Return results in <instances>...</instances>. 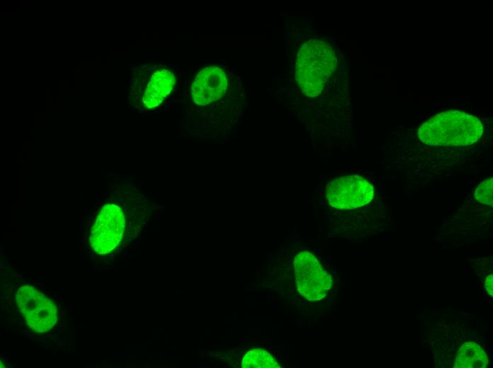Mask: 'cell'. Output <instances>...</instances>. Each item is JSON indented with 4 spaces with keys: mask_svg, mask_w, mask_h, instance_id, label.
Here are the masks:
<instances>
[{
    "mask_svg": "<svg viewBox=\"0 0 493 368\" xmlns=\"http://www.w3.org/2000/svg\"><path fill=\"white\" fill-rule=\"evenodd\" d=\"M298 292L310 301L324 298L332 288V276L319 260L309 251L299 252L293 261Z\"/></svg>",
    "mask_w": 493,
    "mask_h": 368,
    "instance_id": "277c9868",
    "label": "cell"
},
{
    "mask_svg": "<svg viewBox=\"0 0 493 368\" xmlns=\"http://www.w3.org/2000/svg\"><path fill=\"white\" fill-rule=\"evenodd\" d=\"M175 81L173 74L166 69L154 71L142 93V105L147 109L159 106L171 93Z\"/></svg>",
    "mask_w": 493,
    "mask_h": 368,
    "instance_id": "ba28073f",
    "label": "cell"
},
{
    "mask_svg": "<svg viewBox=\"0 0 493 368\" xmlns=\"http://www.w3.org/2000/svg\"><path fill=\"white\" fill-rule=\"evenodd\" d=\"M325 195L332 207L353 209L372 200L373 187L363 177L346 176L329 181L325 187Z\"/></svg>",
    "mask_w": 493,
    "mask_h": 368,
    "instance_id": "8992f818",
    "label": "cell"
},
{
    "mask_svg": "<svg viewBox=\"0 0 493 368\" xmlns=\"http://www.w3.org/2000/svg\"><path fill=\"white\" fill-rule=\"evenodd\" d=\"M101 207L89 234V245L98 255L112 252L121 242L125 229V215L116 202L114 192Z\"/></svg>",
    "mask_w": 493,
    "mask_h": 368,
    "instance_id": "3957f363",
    "label": "cell"
},
{
    "mask_svg": "<svg viewBox=\"0 0 493 368\" xmlns=\"http://www.w3.org/2000/svg\"><path fill=\"white\" fill-rule=\"evenodd\" d=\"M16 302L28 326L37 333L51 330L57 321V309L52 300L30 285L16 292Z\"/></svg>",
    "mask_w": 493,
    "mask_h": 368,
    "instance_id": "5b68a950",
    "label": "cell"
},
{
    "mask_svg": "<svg viewBox=\"0 0 493 368\" xmlns=\"http://www.w3.org/2000/svg\"><path fill=\"white\" fill-rule=\"evenodd\" d=\"M493 179L489 178L483 180L477 186L475 192V199L486 205H492V187Z\"/></svg>",
    "mask_w": 493,
    "mask_h": 368,
    "instance_id": "8fae6325",
    "label": "cell"
},
{
    "mask_svg": "<svg viewBox=\"0 0 493 368\" xmlns=\"http://www.w3.org/2000/svg\"><path fill=\"white\" fill-rule=\"evenodd\" d=\"M243 368H279L276 360L261 348L252 349L245 354L241 362Z\"/></svg>",
    "mask_w": 493,
    "mask_h": 368,
    "instance_id": "30bf717a",
    "label": "cell"
},
{
    "mask_svg": "<svg viewBox=\"0 0 493 368\" xmlns=\"http://www.w3.org/2000/svg\"><path fill=\"white\" fill-rule=\"evenodd\" d=\"M484 287L486 292L489 295L492 297L493 296V284H492V275H489L486 277Z\"/></svg>",
    "mask_w": 493,
    "mask_h": 368,
    "instance_id": "7c38bea8",
    "label": "cell"
},
{
    "mask_svg": "<svg viewBox=\"0 0 493 368\" xmlns=\"http://www.w3.org/2000/svg\"><path fill=\"white\" fill-rule=\"evenodd\" d=\"M488 364V357L482 347L473 341H468L459 348L454 367L484 368Z\"/></svg>",
    "mask_w": 493,
    "mask_h": 368,
    "instance_id": "9c48e42d",
    "label": "cell"
},
{
    "mask_svg": "<svg viewBox=\"0 0 493 368\" xmlns=\"http://www.w3.org/2000/svg\"><path fill=\"white\" fill-rule=\"evenodd\" d=\"M332 47L320 40H311L300 48L296 63V79L304 93L317 96L336 67Z\"/></svg>",
    "mask_w": 493,
    "mask_h": 368,
    "instance_id": "7a4b0ae2",
    "label": "cell"
},
{
    "mask_svg": "<svg viewBox=\"0 0 493 368\" xmlns=\"http://www.w3.org/2000/svg\"><path fill=\"white\" fill-rule=\"evenodd\" d=\"M483 133L478 118L458 110L436 115L418 130V138L430 146H467L476 142Z\"/></svg>",
    "mask_w": 493,
    "mask_h": 368,
    "instance_id": "6da1fadb",
    "label": "cell"
},
{
    "mask_svg": "<svg viewBox=\"0 0 493 368\" xmlns=\"http://www.w3.org/2000/svg\"><path fill=\"white\" fill-rule=\"evenodd\" d=\"M227 86L225 72L219 67H209L201 70L192 84L194 102L205 105L222 98Z\"/></svg>",
    "mask_w": 493,
    "mask_h": 368,
    "instance_id": "52a82bcc",
    "label": "cell"
}]
</instances>
